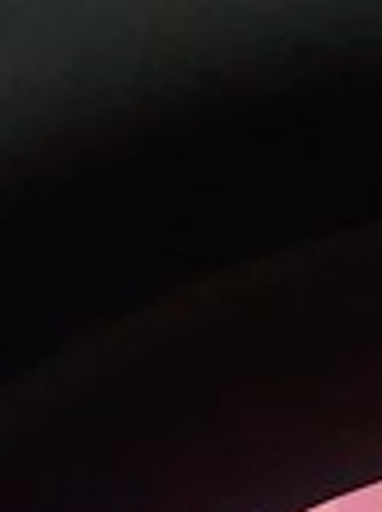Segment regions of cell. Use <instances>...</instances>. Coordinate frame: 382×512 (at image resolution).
<instances>
[{"label":"cell","mask_w":382,"mask_h":512,"mask_svg":"<svg viewBox=\"0 0 382 512\" xmlns=\"http://www.w3.org/2000/svg\"><path fill=\"white\" fill-rule=\"evenodd\" d=\"M327 512H382V485H367V489H355L339 501H331Z\"/></svg>","instance_id":"1"},{"label":"cell","mask_w":382,"mask_h":512,"mask_svg":"<svg viewBox=\"0 0 382 512\" xmlns=\"http://www.w3.org/2000/svg\"><path fill=\"white\" fill-rule=\"evenodd\" d=\"M316 512H319V509H316Z\"/></svg>","instance_id":"2"}]
</instances>
